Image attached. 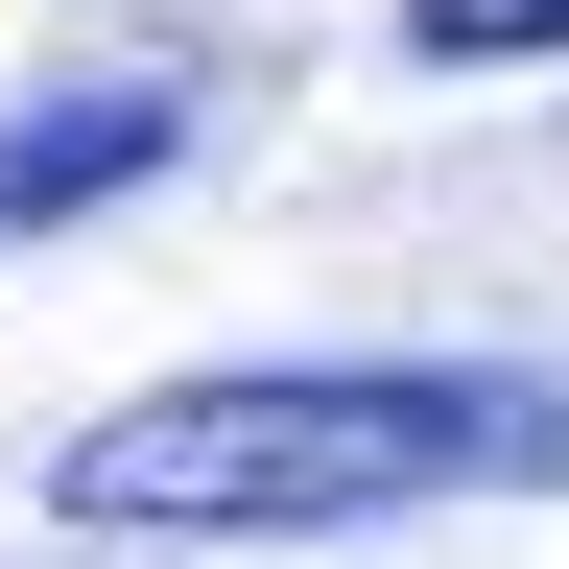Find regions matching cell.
Listing matches in <instances>:
<instances>
[{"label": "cell", "mask_w": 569, "mask_h": 569, "mask_svg": "<svg viewBox=\"0 0 569 569\" xmlns=\"http://www.w3.org/2000/svg\"><path fill=\"white\" fill-rule=\"evenodd\" d=\"M546 475H569V380L522 356H238V380H142L48 451V498L119 546H284V522L546 498Z\"/></svg>", "instance_id": "cell-1"}, {"label": "cell", "mask_w": 569, "mask_h": 569, "mask_svg": "<svg viewBox=\"0 0 569 569\" xmlns=\"http://www.w3.org/2000/svg\"><path fill=\"white\" fill-rule=\"evenodd\" d=\"M167 142H190V96H167V71H96V96H0V238H71V213H119Z\"/></svg>", "instance_id": "cell-2"}, {"label": "cell", "mask_w": 569, "mask_h": 569, "mask_svg": "<svg viewBox=\"0 0 569 569\" xmlns=\"http://www.w3.org/2000/svg\"><path fill=\"white\" fill-rule=\"evenodd\" d=\"M403 48L427 71H522V48H569V0H403Z\"/></svg>", "instance_id": "cell-3"}]
</instances>
